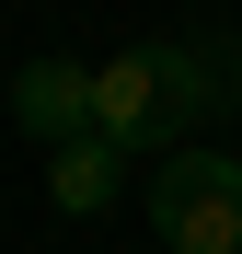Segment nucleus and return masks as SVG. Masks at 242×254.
<instances>
[{"instance_id":"f257e3e1","label":"nucleus","mask_w":242,"mask_h":254,"mask_svg":"<svg viewBox=\"0 0 242 254\" xmlns=\"http://www.w3.org/2000/svg\"><path fill=\"white\" fill-rule=\"evenodd\" d=\"M208 104H219V69L196 58V47H173V35H139V47H115L104 69H93V139L104 150H196L185 127H208Z\"/></svg>"},{"instance_id":"f03ea898","label":"nucleus","mask_w":242,"mask_h":254,"mask_svg":"<svg viewBox=\"0 0 242 254\" xmlns=\"http://www.w3.org/2000/svg\"><path fill=\"white\" fill-rule=\"evenodd\" d=\"M150 231L173 254H242V162L231 150H173L150 174Z\"/></svg>"},{"instance_id":"7ed1b4c3","label":"nucleus","mask_w":242,"mask_h":254,"mask_svg":"<svg viewBox=\"0 0 242 254\" xmlns=\"http://www.w3.org/2000/svg\"><path fill=\"white\" fill-rule=\"evenodd\" d=\"M12 127L47 139V150L93 139V69H81V58H23L12 69Z\"/></svg>"},{"instance_id":"20e7f679","label":"nucleus","mask_w":242,"mask_h":254,"mask_svg":"<svg viewBox=\"0 0 242 254\" xmlns=\"http://www.w3.org/2000/svg\"><path fill=\"white\" fill-rule=\"evenodd\" d=\"M115 162H127V150H104V139L47 150V196L69 208V220H104V208H115Z\"/></svg>"}]
</instances>
